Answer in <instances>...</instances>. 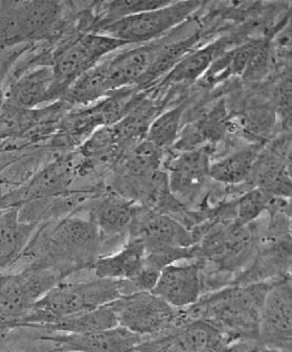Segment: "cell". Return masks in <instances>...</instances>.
Instances as JSON below:
<instances>
[{"mask_svg":"<svg viewBox=\"0 0 292 352\" xmlns=\"http://www.w3.org/2000/svg\"><path fill=\"white\" fill-rule=\"evenodd\" d=\"M259 342L271 352H291V277L273 282L262 305Z\"/></svg>","mask_w":292,"mask_h":352,"instance_id":"8fae6325","label":"cell"},{"mask_svg":"<svg viewBox=\"0 0 292 352\" xmlns=\"http://www.w3.org/2000/svg\"><path fill=\"white\" fill-rule=\"evenodd\" d=\"M61 100L52 65L34 66L12 79L5 87V106L15 109L31 111Z\"/></svg>","mask_w":292,"mask_h":352,"instance_id":"9a60e30c","label":"cell"},{"mask_svg":"<svg viewBox=\"0 0 292 352\" xmlns=\"http://www.w3.org/2000/svg\"><path fill=\"white\" fill-rule=\"evenodd\" d=\"M291 277V239L266 238L249 263L233 285L265 283Z\"/></svg>","mask_w":292,"mask_h":352,"instance_id":"e0dca14e","label":"cell"},{"mask_svg":"<svg viewBox=\"0 0 292 352\" xmlns=\"http://www.w3.org/2000/svg\"><path fill=\"white\" fill-rule=\"evenodd\" d=\"M265 43L264 39L249 40L227 50L213 62L198 82L202 85L214 86L229 78L245 75L254 58Z\"/></svg>","mask_w":292,"mask_h":352,"instance_id":"cb8c5ba5","label":"cell"},{"mask_svg":"<svg viewBox=\"0 0 292 352\" xmlns=\"http://www.w3.org/2000/svg\"><path fill=\"white\" fill-rule=\"evenodd\" d=\"M289 145L279 143L271 149L261 150L249 177L251 188H259L275 197L291 196V169Z\"/></svg>","mask_w":292,"mask_h":352,"instance_id":"d6986e66","label":"cell"},{"mask_svg":"<svg viewBox=\"0 0 292 352\" xmlns=\"http://www.w3.org/2000/svg\"><path fill=\"white\" fill-rule=\"evenodd\" d=\"M128 239L143 242L146 251L191 248L197 245L193 232L178 220L137 204L134 209Z\"/></svg>","mask_w":292,"mask_h":352,"instance_id":"7c38bea8","label":"cell"},{"mask_svg":"<svg viewBox=\"0 0 292 352\" xmlns=\"http://www.w3.org/2000/svg\"><path fill=\"white\" fill-rule=\"evenodd\" d=\"M273 121L275 118L268 108H256L242 118V127L246 132L251 133V135L256 137V139H264L271 131Z\"/></svg>","mask_w":292,"mask_h":352,"instance_id":"f1b7e54d","label":"cell"},{"mask_svg":"<svg viewBox=\"0 0 292 352\" xmlns=\"http://www.w3.org/2000/svg\"><path fill=\"white\" fill-rule=\"evenodd\" d=\"M78 177L76 155H62L42 168L25 185L0 199V208L53 201L73 193L71 188Z\"/></svg>","mask_w":292,"mask_h":352,"instance_id":"9c48e42d","label":"cell"},{"mask_svg":"<svg viewBox=\"0 0 292 352\" xmlns=\"http://www.w3.org/2000/svg\"><path fill=\"white\" fill-rule=\"evenodd\" d=\"M151 293L179 309L194 305L203 296L202 260L172 264L163 270Z\"/></svg>","mask_w":292,"mask_h":352,"instance_id":"2e32d148","label":"cell"},{"mask_svg":"<svg viewBox=\"0 0 292 352\" xmlns=\"http://www.w3.org/2000/svg\"><path fill=\"white\" fill-rule=\"evenodd\" d=\"M117 318L110 304L39 326L49 333H89L117 327Z\"/></svg>","mask_w":292,"mask_h":352,"instance_id":"484cf974","label":"cell"},{"mask_svg":"<svg viewBox=\"0 0 292 352\" xmlns=\"http://www.w3.org/2000/svg\"><path fill=\"white\" fill-rule=\"evenodd\" d=\"M21 207L0 208V272L15 263L31 245L41 223L22 219Z\"/></svg>","mask_w":292,"mask_h":352,"instance_id":"ffe728a7","label":"cell"},{"mask_svg":"<svg viewBox=\"0 0 292 352\" xmlns=\"http://www.w3.org/2000/svg\"><path fill=\"white\" fill-rule=\"evenodd\" d=\"M122 297L120 281L95 277L61 281L40 298L17 327L37 328L56 320L93 311Z\"/></svg>","mask_w":292,"mask_h":352,"instance_id":"3957f363","label":"cell"},{"mask_svg":"<svg viewBox=\"0 0 292 352\" xmlns=\"http://www.w3.org/2000/svg\"><path fill=\"white\" fill-rule=\"evenodd\" d=\"M39 252L35 260L47 264L63 279L78 272L91 271L96 260L103 255L99 231L89 216L82 217L71 212L43 233L39 228Z\"/></svg>","mask_w":292,"mask_h":352,"instance_id":"7a4b0ae2","label":"cell"},{"mask_svg":"<svg viewBox=\"0 0 292 352\" xmlns=\"http://www.w3.org/2000/svg\"><path fill=\"white\" fill-rule=\"evenodd\" d=\"M61 281L57 271L38 260L18 273L0 275V327H17L36 302Z\"/></svg>","mask_w":292,"mask_h":352,"instance_id":"5b68a950","label":"cell"},{"mask_svg":"<svg viewBox=\"0 0 292 352\" xmlns=\"http://www.w3.org/2000/svg\"><path fill=\"white\" fill-rule=\"evenodd\" d=\"M109 304L119 326L146 339L168 335L191 322L186 308L173 307L151 292L122 296Z\"/></svg>","mask_w":292,"mask_h":352,"instance_id":"8992f818","label":"cell"},{"mask_svg":"<svg viewBox=\"0 0 292 352\" xmlns=\"http://www.w3.org/2000/svg\"><path fill=\"white\" fill-rule=\"evenodd\" d=\"M275 282V281H273ZM273 282L229 285L202 296L186 308L191 321H202L229 341L257 340L262 305Z\"/></svg>","mask_w":292,"mask_h":352,"instance_id":"6da1fadb","label":"cell"},{"mask_svg":"<svg viewBox=\"0 0 292 352\" xmlns=\"http://www.w3.org/2000/svg\"><path fill=\"white\" fill-rule=\"evenodd\" d=\"M186 110V103L178 104L175 107L163 110L150 125L146 140L165 151L172 149L183 129Z\"/></svg>","mask_w":292,"mask_h":352,"instance_id":"4316f807","label":"cell"},{"mask_svg":"<svg viewBox=\"0 0 292 352\" xmlns=\"http://www.w3.org/2000/svg\"><path fill=\"white\" fill-rule=\"evenodd\" d=\"M260 152L261 146H249L212 162L210 179L223 186L245 185L249 183Z\"/></svg>","mask_w":292,"mask_h":352,"instance_id":"d4e9b609","label":"cell"},{"mask_svg":"<svg viewBox=\"0 0 292 352\" xmlns=\"http://www.w3.org/2000/svg\"><path fill=\"white\" fill-rule=\"evenodd\" d=\"M49 342V352H133L146 338L117 326L89 333H45L39 338Z\"/></svg>","mask_w":292,"mask_h":352,"instance_id":"5bb4252c","label":"cell"},{"mask_svg":"<svg viewBox=\"0 0 292 352\" xmlns=\"http://www.w3.org/2000/svg\"><path fill=\"white\" fill-rule=\"evenodd\" d=\"M146 248L137 239H128L120 251L102 255L91 271L95 277L115 281H128L137 277L145 267Z\"/></svg>","mask_w":292,"mask_h":352,"instance_id":"603a6c76","label":"cell"},{"mask_svg":"<svg viewBox=\"0 0 292 352\" xmlns=\"http://www.w3.org/2000/svg\"><path fill=\"white\" fill-rule=\"evenodd\" d=\"M127 47L130 45L125 42L104 34L95 32L71 34V37L54 49L52 67L62 99L67 89L84 74L107 56Z\"/></svg>","mask_w":292,"mask_h":352,"instance_id":"52a82bcc","label":"cell"},{"mask_svg":"<svg viewBox=\"0 0 292 352\" xmlns=\"http://www.w3.org/2000/svg\"><path fill=\"white\" fill-rule=\"evenodd\" d=\"M65 3L59 1H1L0 50L49 42L61 34Z\"/></svg>","mask_w":292,"mask_h":352,"instance_id":"277c9868","label":"cell"},{"mask_svg":"<svg viewBox=\"0 0 292 352\" xmlns=\"http://www.w3.org/2000/svg\"><path fill=\"white\" fill-rule=\"evenodd\" d=\"M5 105V88L3 82L0 80V113H3Z\"/></svg>","mask_w":292,"mask_h":352,"instance_id":"f546056e","label":"cell"},{"mask_svg":"<svg viewBox=\"0 0 292 352\" xmlns=\"http://www.w3.org/2000/svg\"><path fill=\"white\" fill-rule=\"evenodd\" d=\"M9 331L10 329H8V328L0 327V347H1L3 342H5V338H7Z\"/></svg>","mask_w":292,"mask_h":352,"instance_id":"4dcf8cb0","label":"cell"},{"mask_svg":"<svg viewBox=\"0 0 292 352\" xmlns=\"http://www.w3.org/2000/svg\"><path fill=\"white\" fill-rule=\"evenodd\" d=\"M273 198L275 196L259 188H251L244 192L235 201V225L244 227L255 223L264 212L269 209Z\"/></svg>","mask_w":292,"mask_h":352,"instance_id":"83f0119b","label":"cell"},{"mask_svg":"<svg viewBox=\"0 0 292 352\" xmlns=\"http://www.w3.org/2000/svg\"><path fill=\"white\" fill-rule=\"evenodd\" d=\"M86 204V213L93 219L101 237L103 252L113 243L129 236L137 204L109 190L91 196Z\"/></svg>","mask_w":292,"mask_h":352,"instance_id":"4fadbf2b","label":"cell"},{"mask_svg":"<svg viewBox=\"0 0 292 352\" xmlns=\"http://www.w3.org/2000/svg\"><path fill=\"white\" fill-rule=\"evenodd\" d=\"M211 163L210 148L175 151L166 159L165 171L170 191L189 209L197 207L205 195L211 179Z\"/></svg>","mask_w":292,"mask_h":352,"instance_id":"30bf717a","label":"cell"},{"mask_svg":"<svg viewBox=\"0 0 292 352\" xmlns=\"http://www.w3.org/2000/svg\"><path fill=\"white\" fill-rule=\"evenodd\" d=\"M229 127L227 106L224 102H219L205 116L183 126L172 149L181 152L211 148L223 139Z\"/></svg>","mask_w":292,"mask_h":352,"instance_id":"44dd1931","label":"cell"},{"mask_svg":"<svg viewBox=\"0 0 292 352\" xmlns=\"http://www.w3.org/2000/svg\"><path fill=\"white\" fill-rule=\"evenodd\" d=\"M225 341L215 328L196 320L168 335L146 340L133 352H212Z\"/></svg>","mask_w":292,"mask_h":352,"instance_id":"ac0fdd59","label":"cell"},{"mask_svg":"<svg viewBox=\"0 0 292 352\" xmlns=\"http://www.w3.org/2000/svg\"><path fill=\"white\" fill-rule=\"evenodd\" d=\"M238 40L235 37H222L205 47L193 50L174 66L159 84L169 86L199 81L222 53L239 44Z\"/></svg>","mask_w":292,"mask_h":352,"instance_id":"7402d4cb","label":"cell"},{"mask_svg":"<svg viewBox=\"0 0 292 352\" xmlns=\"http://www.w3.org/2000/svg\"><path fill=\"white\" fill-rule=\"evenodd\" d=\"M203 5L201 1H171L169 5L128 16L95 30L128 45L151 43L185 23Z\"/></svg>","mask_w":292,"mask_h":352,"instance_id":"ba28073f","label":"cell"}]
</instances>
